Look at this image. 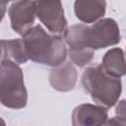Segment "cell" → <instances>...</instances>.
Masks as SVG:
<instances>
[{
	"instance_id": "8",
	"label": "cell",
	"mask_w": 126,
	"mask_h": 126,
	"mask_svg": "<svg viewBox=\"0 0 126 126\" xmlns=\"http://www.w3.org/2000/svg\"><path fill=\"white\" fill-rule=\"evenodd\" d=\"M107 120V108L98 104L82 103L72 112L73 126H104Z\"/></svg>"
},
{
	"instance_id": "2",
	"label": "cell",
	"mask_w": 126,
	"mask_h": 126,
	"mask_svg": "<svg viewBox=\"0 0 126 126\" xmlns=\"http://www.w3.org/2000/svg\"><path fill=\"white\" fill-rule=\"evenodd\" d=\"M81 83L92 99L105 108L114 106L122 93L121 80L109 77L103 71L101 64L98 63L93 64L84 70Z\"/></svg>"
},
{
	"instance_id": "5",
	"label": "cell",
	"mask_w": 126,
	"mask_h": 126,
	"mask_svg": "<svg viewBox=\"0 0 126 126\" xmlns=\"http://www.w3.org/2000/svg\"><path fill=\"white\" fill-rule=\"evenodd\" d=\"M85 24H76L67 28L64 32V39L69 47L68 56L71 62L78 67H84L91 63L94 55V51L85 45Z\"/></svg>"
},
{
	"instance_id": "3",
	"label": "cell",
	"mask_w": 126,
	"mask_h": 126,
	"mask_svg": "<svg viewBox=\"0 0 126 126\" xmlns=\"http://www.w3.org/2000/svg\"><path fill=\"white\" fill-rule=\"evenodd\" d=\"M0 101L12 109H22L28 103V92L20 65L10 60L1 61Z\"/></svg>"
},
{
	"instance_id": "6",
	"label": "cell",
	"mask_w": 126,
	"mask_h": 126,
	"mask_svg": "<svg viewBox=\"0 0 126 126\" xmlns=\"http://www.w3.org/2000/svg\"><path fill=\"white\" fill-rule=\"evenodd\" d=\"M36 17L52 34H60L67 29L68 23L60 1H36Z\"/></svg>"
},
{
	"instance_id": "10",
	"label": "cell",
	"mask_w": 126,
	"mask_h": 126,
	"mask_svg": "<svg viewBox=\"0 0 126 126\" xmlns=\"http://www.w3.org/2000/svg\"><path fill=\"white\" fill-rule=\"evenodd\" d=\"M106 10V2L102 0H78L74 3V12L82 24H94L101 20Z\"/></svg>"
},
{
	"instance_id": "4",
	"label": "cell",
	"mask_w": 126,
	"mask_h": 126,
	"mask_svg": "<svg viewBox=\"0 0 126 126\" xmlns=\"http://www.w3.org/2000/svg\"><path fill=\"white\" fill-rule=\"evenodd\" d=\"M120 40L118 24L111 18H103L92 26L86 25L84 42L88 48L94 51L116 45Z\"/></svg>"
},
{
	"instance_id": "12",
	"label": "cell",
	"mask_w": 126,
	"mask_h": 126,
	"mask_svg": "<svg viewBox=\"0 0 126 126\" xmlns=\"http://www.w3.org/2000/svg\"><path fill=\"white\" fill-rule=\"evenodd\" d=\"M10 60L18 65L28 62L29 57L23 38L1 40V61Z\"/></svg>"
},
{
	"instance_id": "1",
	"label": "cell",
	"mask_w": 126,
	"mask_h": 126,
	"mask_svg": "<svg viewBox=\"0 0 126 126\" xmlns=\"http://www.w3.org/2000/svg\"><path fill=\"white\" fill-rule=\"evenodd\" d=\"M22 38L29 60L51 67H57L66 62L68 49L59 34H49L40 25H35Z\"/></svg>"
},
{
	"instance_id": "14",
	"label": "cell",
	"mask_w": 126,
	"mask_h": 126,
	"mask_svg": "<svg viewBox=\"0 0 126 126\" xmlns=\"http://www.w3.org/2000/svg\"><path fill=\"white\" fill-rule=\"evenodd\" d=\"M104 126H126V123L119 120L117 117H112L107 120Z\"/></svg>"
},
{
	"instance_id": "7",
	"label": "cell",
	"mask_w": 126,
	"mask_h": 126,
	"mask_svg": "<svg viewBox=\"0 0 126 126\" xmlns=\"http://www.w3.org/2000/svg\"><path fill=\"white\" fill-rule=\"evenodd\" d=\"M12 30L24 35L33 27L36 17V1H16L8 10Z\"/></svg>"
},
{
	"instance_id": "9",
	"label": "cell",
	"mask_w": 126,
	"mask_h": 126,
	"mask_svg": "<svg viewBox=\"0 0 126 126\" xmlns=\"http://www.w3.org/2000/svg\"><path fill=\"white\" fill-rule=\"evenodd\" d=\"M78 80V73L73 63L65 62L54 67L49 74L50 86L58 92H69L74 89Z\"/></svg>"
},
{
	"instance_id": "13",
	"label": "cell",
	"mask_w": 126,
	"mask_h": 126,
	"mask_svg": "<svg viewBox=\"0 0 126 126\" xmlns=\"http://www.w3.org/2000/svg\"><path fill=\"white\" fill-rule=\"evenodd\" d=\"M115 117L126 123V99H122L117 102L115 106Z\"/></svg>"
},
{
	"instance_id": "11",
	"label": "cell",
	"mask_w": 126,
	"mask_h": 126,
	"mask_svg": "<svg viewBox=\"0 0 126 126\" xmlns=\"http://www.w3.org/2000/svg\"><path fill=\"white\" fill-rule=\"evenodd\" d=\"M101 67L105 74L114 79H120L126 75V59L124 51L119 47H113L105 52L102 57Z\"/></svg>"
}]
</instances>
